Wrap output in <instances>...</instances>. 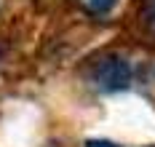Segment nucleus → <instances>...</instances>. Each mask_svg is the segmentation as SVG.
Returning a JSON list of instances; mask_svg holds the SVG:
<instances>
[{
  "label": "nucleus",
  "instance_id": "nucleus-5",
  "mask_svg": "<svg viewBox=\"0 0 155 147\" xmlns=\"http://www.w3.org/2000/svg\"><path fill=\"white\" fill-rule=\"evenodd\" d=\"M51 147H54V145H51Z\"/></svg>",
  "mask_w": 155,
  "mask_h": 147
},
{
  "label": "nucleus",
  "instance_id": "nucleus-3",
  "mask_svg": "<svg viewBox=\"0 0 155 147\" xmlns=\"http://www.w3.org/2000/svg\"><path fill=\"white\" fill-rule=\"evenodd\" d=\"M142 16H144V24L155 30V0H144V11H142Z\"/></svg>",
  "mask_w": 155,
  "mask_h": 147
},
{
  "label": "nucleus",
  "instance_id": "nucleus-4",
  "mask_svg": "<svg viewBox=\"0 0 155 147\" xmlns=\"http://www.w3.org/2000/svg\"><path fill=\"white\" fill-rule=\"evenodd\" d=\"M86 147H115V145H112V142H96V139H91Z\"/></svg>",
  "mask_w": 155,
  "mask_h": 147
},
{
  "label": "nucleus",
  "instance_id": "nucleus-2",
  "mask_svg": "<svg viewBox=\"0 0 155 147\" xmlns=\"http://www.w3.org/2000/svg\"><path fill=\"white\" fill-rule=\"evenodd\" d=\"M115 3H118V0H83L86 11H91V14H96V16L110 14V11L115 8Z\"/></svg>",
  "mask_w": 155,
  "mask_h": 147
},
{
  "label": "nucleus",
  "instance_id": "nucleus-1",
  "mask_svg": "<svg viewBox=\"0 0 155 147\" xmlns=\"http://www.w3.org/2000/svg\"><path fill=\"white\" fill-rule=\"evenodd\" d=\"M131 78H134V70H131V62L126 59L123 54L118 51H110V54H102L96 62L88 70V80L104 91V94H115V91H126L131 86Z\"/></svg>",
  "mask_w": 155,
  "mask_h": 147
}]
</instances>
